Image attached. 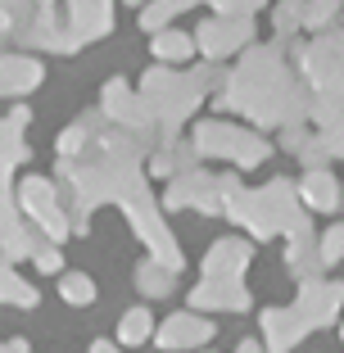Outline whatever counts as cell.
I'll return each instance as SVG.
<instances>
[{"instance_id": "cell-1", "label": "cell", "mask_w": 344, "mask_h": 353, "mask_svg": "<svg viewBox=\"0 0 344 353\" xmlns=\"http://www.w3.org/2000/svg\"><path fill=\"white\" fill-rule=\"evenodd\" d=\"M209 335H213L209 322H190V317H177V322L168 326L159 340H163V344H190V340H209Z\"/></svg>"}, {"instance_id": "cell-2", "label": "cell", "mask_w": 344, "mask_h": 353, "mask_svg": "<svg viewBox=\"0 0 344 353\" xmlns=\"http://www.w3.org/2000/svg\"><path fill=\"white\" fill-rule=\"evenodd\" d=\"M63 299L68 303H91L95 299V285L86 272H73V276H63Z\"/></svg>"}, {"instance_id": "cell-3", "label": "cell", "mask_w": 344, "mask_h": 353, "mask_svg": "<svg viewBox=\"0 0 344 353\" xmlns=\"http://www.w3.org/2000/svg\"><path fill=\"white\" fill-rule=\"evenodd\" d=\"M150 335V317L145 312H127V322H123V331H118V340L123 344H141Z\"/></svg>"}, {"instance_id": "cell-4", "label": "cell", "mask_w": 344, "mask_h": 353, "mask_svg": "<svg viewBox=\"0 0 344 353\" xmlns=\"http://www.w3.org/2000/svg\"><path fill=\"white\" fill-rule=\"evenodd\" d=\"M141 290H145V294H168V276L145 263V268H141Z\"/></svg>"}, {"instance_id": "cell-5", "label": "cell", "mask_w": 344, "mask_h": 353, "mask_svg": "<svg viewBox=\"0 0 344 353\" xmlns=\"http://www.w3.org/2000/svg\"><path fill=\"white\" fill-rule=\"evenodd\" d=\"M154 50L163 54V59H177V54H190V41H186V37H159Z\"/></svg>"}, {"instance_id": "cell-6", "label": "cell", "mask_w": 344, "mask_h": 353, "mask_svg": "<svg viewBox=\"0 0 344 353\" xmlns=\"http://www.w3.org/2000/svg\"><path fill=\"white\" fill-rule=\"evenodd\" d=\"M37 268L41 272H59V254L54 250H37Z\"/></svg>"}, {"instance_id": "cell-7", "label": "cell", "mask_w": 344, "mask_h": 353, "mask_svg": "<svg viewBox=\"0 0 344 353\" xmlns=\"http://www.w3.org/2000/svg\"><path fill=\"white\" fill-rule=\"evenodd\" d=\"M240 353H259V344H240Z\"/></svg>"}, {"instance_id": "cell-8", "label": "cell", "mask_w": 344, "mask_h": 353, "mask_svg": "<svg viewBox=\"0 0 344 353\" xmlns=\"http://www.w3.org/2000/svg\"><path fill=\"white\" fill-rule=\"evenodd\" d=\"M95 353H109V344H95Z\"/></svg>"}]
</instances>
